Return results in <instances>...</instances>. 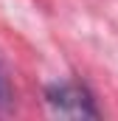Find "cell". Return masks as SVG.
<instances>
[{
	"label": "cell",
	"instance_id": "2",
	"mask_svg": "<svg viewBox=\"0 0 118 121\" xmlns=\"http://www.w3.org/2000/svg\"><path fill=\"white\" fill-rule=\"evenodd\" d=\"M11 104H14V90H11L8 73H6V68H3V62H0V110L6 113Z\"/></svg>",
	"mask_w": 118,
	"mask_h": 121
},
{
	"label": "cell",
	"instance_id": "1",
	"mask_svg": "<svg viewBox=\"0 0 118 121\" xmlns=\"http://www.w3.org/2000/svg\"><path fill=\"white\" fill-rule=\"evenodd\" d=\"M45 101L51 110L67 118H98L93 93L79 82H54L45 87Z\"/></svg>",
	"mask_w": 118,
	"mask_h": 121
}]
</instances>
